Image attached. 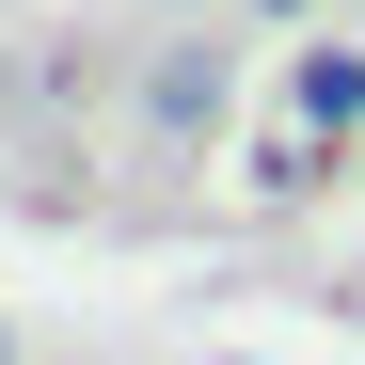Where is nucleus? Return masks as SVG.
I'll list each match as a JSON object with an SVG mask.
<instances>
[{
  "label": "nucleus",
  "instance_id": "f03ea898",
  "mask_svg": "<svg viewBox=\"0 0 365 365\" xmlns=\"http://www.w3.org/2000/svg\"><path fill=\"white\" fill-rule=\"evenodd\" d=\"M0 365H16V334H0Z\"/></svg>",
  "mask_w": 365,
  "mask_h": 365
},
{
  "label": "nucleus",
  "instance_id": "f257e3e1",
  "mask_svg": "<svg viewBox=\"0 0 365 365\" xmlns=\"http://www.w3.org/2000/svg\"><path fill=\"white\" fill-rule=\"evenodd\" d=\"M349 111H365V48H302V64H286V128H302V143H334Z\"/></svg>",
  "mask_w": 365,
  "mask_h": 365
}]
</instances>
